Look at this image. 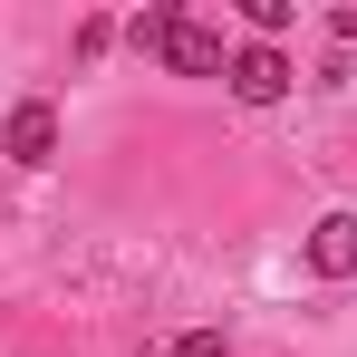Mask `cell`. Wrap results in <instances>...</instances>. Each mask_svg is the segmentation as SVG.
Wrapping results in <instances>:
<instances>
[{"label": "cell", "mask_w": 357, "mask_h": 357, "mask_svg": "<svg viewBox=\"0 0 357 357\" xmlns=\"http://www.w3.org/2000/svg\"><path fill=\"white\" fill-rule=\"evenodd\" d=\"M241 20H251V39H271V49H280V29H290L299 10H290V0H241Z\"/></svg>", "instance_id": "6"}, {"label": "cell", "mask_w": 357, "mask_h": 357, "mask_svg": "<svg viewBox=\"0 0 357 357\" xmlns=\"http://www.w3.org/2000/svg\"><path fill=\"white\" fill-rule=\"evenodd\" d=\"M0 155H10V165H49V155H59V116H49L39 97H20L10 126H0Z\"/></svg>", "instance_id": "2"}, {"label": "cell", "mask_w": 357, "mask_h": 357, "mask_svg": "<svg viewBox=\"0 0 357 357\" xmlns=\"http://www.w3.org/2000/svg\"><path fill=\"white\" fill-rule=\"evenodd\" d=\"M309 271H319V280H348V271H357V213L309 222Z\"/></svg>", "instance_id": "4"}, {"label": "cell", "mask_w": 357, "mask_h": 357, "mask_svg": "<svg viewBox=\"0 0 357 357\" xmlns=\"http://www.w3.org/2000/svg\"><path fill=\"white\" fill-rule=\"evenodd\" d=\"M165 68H174V77H222V68H232V49H222V29L183 20L174 39H165Z\"/></svg>", "instance_id": "3"}, {"label": "cell", "mask_w": 357, "mask_h": 357, "mask_svg": "<svg viewBox=\"0 0 357 357\" xmlns=\"http://www.w3.org/2000/svg\"><path fill=\"white\" fill-rule=\"evenodd\" d=\"M222 77H232V97H241V107H280V97H290V59H280L271 39L232 49V68H222Z\"/></svg>", "instance_id": "1"}, {"label": "cell", "mask_w": 357, "mask_h": 357, "mask_svg": "<svg viewBox=\"0 0 357 357\" xmlns=\"http://www.w3.org/2000/svg\"><path fill=\"white\" fill-rule=\"evenodd\" d=\"M135 357H155V348H135Z\"/></svg>", "instance_id": "9"}, {"label": "cell", "mask_w": 357, "mask_h": 357, "mask_svg": "<svg viewBox=\"0 0 357 357\" xmlns=\"http://www.w3.org/2000/svg\"><path fill=\"white\" fill-rule=\"evenodd\" d=\"M174 357H232V338H222V328H183Z\"/></svg>", "instance_id": "7"}, {"label": "cell", "mask_w": 357, "mask_h": 357, "mask_svg": "<svg viewBox=\"0 0 357 357\" xmlns=\"http://www.w3.org/2000/svg\"><path fill=\"white\" fill-rule=\"evenodd\" d=\"M174 29H183V10H174V0H145V10L126 20V39H135L145 59H165V39H174Z\"/></svg>", "instance_id": "5"}, {"label": "cell", "mask_w": 357, "mask_h": 357, "mask_svg": "<svg viewBox=\"0 0 357 357\" xmlns=\"http://www.w3.org/2000/svg\"><path fill=\"white\" fill-rule=\"evenodd\" d=\"M328 39H338V49H357V10H328Z\"/></svg>", "instance_id": "8"}]
</instances>
